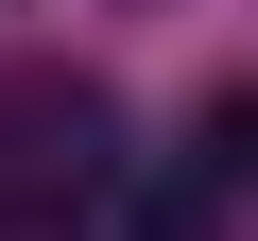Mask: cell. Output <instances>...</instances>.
Masks as SVG:
<instances>
[{
    "instance_id": "obj_1",
    "label": "cell",
    "mask_w": 258,
    "mask_h": 241,
    "mask_svg": "<svg viewBox=\"0 0 258 241\" xmlns=\"http://www.w3.org/2000/svg\"><path fill=\"white\" fill-rule=\"evenodd\" d=\"M120 190V103L86 86V69H0V207L18 224H52V207H103Z\"/></svg>"
},
{
    "instance_id": "obj_2",
    "label": "cell",
    "mask_w": 258,
    "mask_h": 241,
    "mask_svg": "<svg viewBox=\"0 0 258 241\" xmlns=\"http://www.w3.org/2000/svg\"><path fill=\"white\" fill-rule=\"evenodd\" d=\"M207 190H258V86L207 103Z\"/></svg>"
}]
</instances>
